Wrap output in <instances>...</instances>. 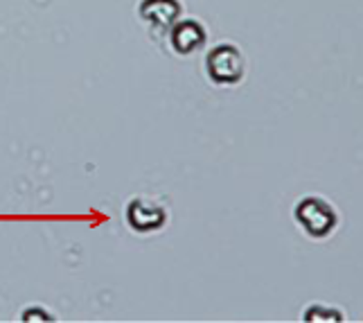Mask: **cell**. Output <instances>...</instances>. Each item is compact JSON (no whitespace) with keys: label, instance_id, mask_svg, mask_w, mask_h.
<instances>
[{"label":"cell","instance_id":"obj_3","mask_svg":"<svg viewBox=\"0 0 363 323\" xmlns=\"http://www.w3.org/2000/svg\"><path fill=\"white\" fill-rule=\"evenodd\" d=\"M179 32H183V39H174V45H179L183 53H187V50H192V48H196L199 43H201V39H203V32L199 30V25H194V23H185V25H181V30Z\"/></svg>","mask_w":363,"mask_h":323},{"label":"cell","instance_id":"obj_2","mask_svg":"<svg viewBox=\"0 0 363 323\" xmlns=\"http://www.w3.org/2000/svg\"><path fill=\"white\" fill-rule=\"evenodd\" d=\"M208 68H210V75L217 82H237V80L242 77L244 61H242V55L237 53L235 48L221 45V48H217L215 53L210 55Z\"/></svg>","mask_w":363,"mask_h":323},{"label":"cell","instance_id":"obj_1","mask_svg":"<svg viewBox=\"0 0 363 323\" xmlns=\"http://www.w3.org/2000/svg\"><path fill=\"white\" fill-rule=\"evenodd\" d=\"M296 217L300 224H303V229L309 235H314V238H323V235H328L336 226L334 208L318 197L303 199L296 208Z\"/></svg>","mask_w":363,"mask_h":323}]
</instances>
